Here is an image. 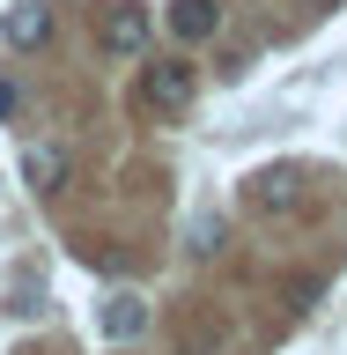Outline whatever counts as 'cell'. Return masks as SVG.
Segmentation results:
<instances>
[{"label":"cell","mask_w":347,"mask_h":355,"mask_svg":"<svg viewBox=\"0 0 347 355\" xmlns=\"http://www.w3.org/2000/svg\"><path fill=\"white\" fill-rule=\"evenodd\" d=\"M199 96V67L193 60H155L148 82H141V104L155 111V119H177V111H193Z\"/></svg>","instance_id":"1"},{"label":"cell","mask_w":347,"mask_h":355,"mask_svg":"<svg viewBox=\"0 0 347 355\" xmlns=\"http://www.w3.org/2000/svg\"><path fill=\"white\" fill-rule=\"evenodd\" d=\"M96 52H104V60H141V52H148V8L104 0V15H96Z\"/></svg>","instance_id":"2"},{"label":"cell","mask_w":347,"mask_h":355,"mask_svg":"<svg viewBox=\"0 0 347 355\" xmlns=\"http://www.w3.org/2000/svg\"><path fill=\"white\" fill-rule=\"evenodd\" d=\"M296 185H303L296 171H259L251 185H244V200H251V215H296V207H303Z\"/></svg>","instance_id":"3"},{"label":"cell","mask_w":347,"mask_h":355,"mask_svg":"<svg viewBox=\"0 0 347 355\" xmlns=\"http://www.w3.org/2000/svg\"><path fill=\"white\" fill-rule=\"evenodd\" d=\"M0 37L15 44V52H44V44H52V8H44V0H22V8H8Z\"/></svg>","instance_id":"4"},{"label":"cell","mask_w":347,"mask_h":355,"mask_svg":"<svg viewBox=\"0 0 347 355\" xmlns=\"http://www.w3.org/2000/svg\"><path fill=\"white\" fill-rule=\"evenodd\" d=\"M222 22H229V0H170V30L185 44H207Z\"/></svg>","instance_id":"5"},{"label":"cell","mask_w":347,"mask_h":355,"mask_svg":"<svg viewBox=\"0 0 347 355\" xmlns=\"http://www.w3.org/2000/svg\"><path fill=\"white\" fill-rule=\"evenodd\" d=\"M22 178H30V193H60V178H66L60 141H37V148L22 155Z\"/></svg>","instance_id":"6"},{"label":"cell","mask_w":347,"mask_h":355,"mask_svg":"<svg viewBox=\"0 0 347 355\" xmlns=\"http://www.w3.org/2000/svg\"><path fill=\"white\" fill-rule=\"evenodd\" d=\"M104 333H111V340L148 333V304H141V296H111V304H104Z\"/></svg>","instance_id":"7"},{"label":"cell","mask_w":347,"mask_h":355,"mask_svg":"<svg viewBox=\"0 0 347 355\" xmlns=\"http://www.w3.org/2000/svg\"><path fill=\"white\" fill-rule=\"evenodd\" d=\"M222 237H229V230H222V215H199V222H193V252H199V259H207V252H222Z\"/></svg>","instance_id":"8"},{"label":"cell","mask_w":347,"mask_h":355,"mask_svg":"<svg viewBox=\"0 0 347 355\" xmlns=\"http://www.w3.org/2000/svg\"><path fill=\"white\" fill-rule=\"evenodd\" d=\"M15 104H22V96H15V82L0 74V119H15Z\"/></svg>","instance_id":"9"}]
</instances>
